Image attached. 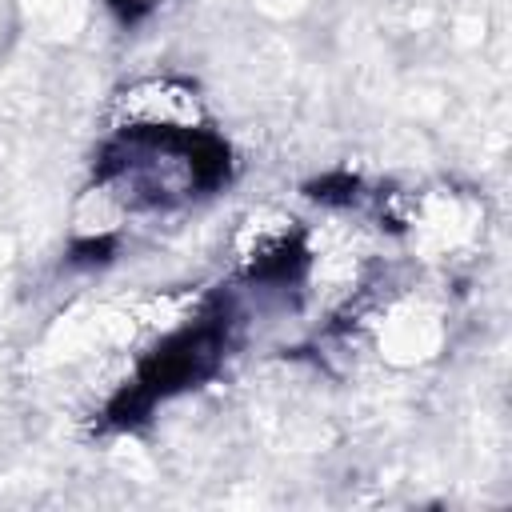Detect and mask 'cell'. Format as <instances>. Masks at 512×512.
Masks as SVG:
<instances>
[{"mask_svg": "<svg viewBox=\"0 0 512 512\" xmlns=\"http://www.w3.org/2000/svg\"><path fill=\"white\" fill-rule=\"evenodd\" d=\"M108 4H112V8H116L124 20H136V16H144L148 8H156L160 0H108Z\"/></svg>", "mask_w": 512, "mask_h": 512, "instance_id": "cell-2", "label": "cell"}, {"mask_svg": "<svg viewBox=\"0 0 512 512\" xmlns=\"http://www.w3.org/2000/svg\"><path fill=\"white\" fill-rule=\"evenodd\" d=\"M228 172V148L216 136L184 128H128L120 132L100 164V180H124L132 200L168 204L216 188Z\"/></svg>", "mask_w": 512, "mask_h": 512, "instance_id": "cell-1", "label": "cell"}]
</instances>
